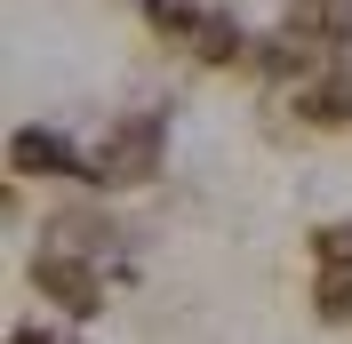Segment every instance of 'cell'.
<instances>
[{"instance_id":"7a4b0ae2","label":"cell","mask_w":352,"mask_h":344,"mask_svg":"<svg viewBox=\"0 0 352 344\" xmlns=\"http://www.w3.org/2000/svg\"><path fill=\"white\" fill-rule=\"evenodd\" d=\"M16 169H24V176H72V169H80V152H72L56 129H16Z\"/></svg>"},{"instance_id":"3957f363","label":"cell","mask_w":352,"mask_h":344,"mask_svg":"<svg viewBox=\"0 0 352 344\" xmlns=\"http://www.w3.org/2000/svg\"><path fill=\"white\" fill-rule=\"evenodd\" d=\"M41 288L56 304H72V312H96V280H88L80 257H56V248H48V257H41Z\"/></svg>"},{"instance_id":"5b68a950","label":"cell","mask_w":352,"mask_h":344,"mask_svg":"<svg viewBox=\"0 0 352 344\" xmlns=\"http://www.w3.org/2000/svg\"><path fill=\"white\" fill-rule=\"evenodd\" d=\"M305 112H312V120H352V80H344V72H336V80H312Z\"/></svg>"},{"instance_id":"52a82bcc","label":"cell","mask_w":352,"mask_h":344,"mask_svg":"<svg viewBox=\"0 0 352 344\" xmlns=\"http://www.w3.org/2000/svg\"><path fill=\"white\" fill-rule=\"evenodd\" d=\"M16 344H56V336H41V328H16Z\"/></svg>"},{"instance_id":"277c9868","label":"cell","mask_w":352,"mask_h":344,"mask_svg":"<svg viewBox=\"0 0 352 344\" xmlns=\"http://www.w3.org/2000/svg\"><path fill=\"white\" fill-rule=\"evenodd\" d=\"M200 32H192V48L200 56H208V65H224V56H241V32H232V17H217V8H208V17H192Z\"/></svg>"},{"instance_id":"8992f818","label":"cell","mask_w":352,"mask_h":344,"mask_svg":"<svg viewBox=\"0 0 352 344\" xmlns=\"http://www.w3.org/2000/svg\"><path fill=\"white\" fill-rule=\"evenodd\" d=\"M312 257H320V264H352V224H336V233H320V240H312Z\"/></svg>"},{"instance_id":"6da1fadb","label":"cell","mask_w":352,"mask_h":344,"mask_svg":"<svg viewBox=\"0 0 352 344\" xmlns=\"http://www.w3.org/2000/svg\"><path fill=\"white\" fill-rule=\"evenodd\" d=\"M153 169H160V112H136V120H120V129H112L96 176H112V184H144Z\"/></svg>"}]
</instances>
